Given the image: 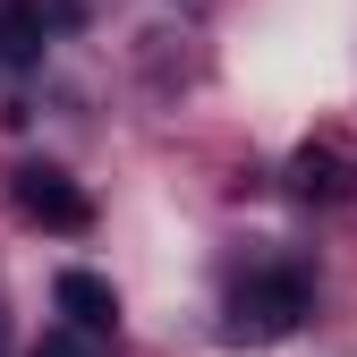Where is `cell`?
I'll use <instances>...</instances> for the list:
<instances>
[{"label": "cell", "instance_id": "5b68a950", "mask_svg": "<svg viewBox=\"0 0 357 357\" xmlns=\"http://www.w3.org/2000/svg\"><path fill=\"white\" fill-rule=\"evenodd\" d=\"M289 188H298V196H340V188H349V178H340V153H315V145H306V153L289 162Z\"/></svg>", "mask_w": 357, "mask_h": 357}, {"label": "cell", "instance_id": "3957f363", "mask_svg": "<svg viewBox=\"0 0 357 357\" xmlns=\"http://www.w3.org/2000/svg\"><path fill=\"white\" fill-rule=\"evenodd\" d=\"M52 298H60L68 332H85V340H102V332L119 324V298H111V281H94V273H60V281H52Z\"/></svg>", "mask_w": 357, "mask_h": 357}, {"label": "cell", "instance_id": "6da1fadb", "mask_svg": "<svg viewBox=\"0 0 357 357\" xmlns=\"http://www.w3.org/2000/svg\"><path fill=\"white\" fill-rule=\"evenodd\" d=\"M306 306H315V289H306V273H255L238 298H230V340H247V349H264V340H289L298 324H306Z\"/></svg>", "mask_w": 357, "mask_h": 357}, {"label": "cell", "instance_id": "8992f818", "mask_svg": "<svg viewBox=\"0 0 357 357\" xmlns=\"http://www.w3.org/2000/svg\"><path fill=\"white\" fill-rule=\"evenodd\" d=\"M26 357H94V340H85V332H43Z\"/></svg>", "mask_w": 357, "mask_h": 357}, {"label": "cell", "instance_id": "277c9868", "mask_svg": "<svg viewBox=\"0 0 357 357\" xmlns=\"http://www.w3.org/2000/svg\"><path fill=\"white\" fill-rule=\"evenodd\" d=\"M34 52H43V9L34 0H0V60L26 68Z\"/></svg>", "mask_w": 357, "mask_h": 357}, {"label": "cell", "instance_id": "7a4b0ae2", "mask_svg": "<svg viewBox=\"0 0 357 357\" xmlns=\"http://www.w3.org/2000/svg\"><path fill=\"white\" fill-rule=\"evenodd\" d=\"M9 196H17L26 221H43V230H85V221H94L85 188H77L68 170H52V162H17L9 170Z\"/></svg>", "mask_w": 357, "mask_h": 357}]
</instances>
